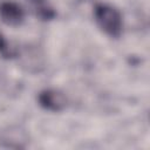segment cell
Returning a JSON list of instances; mask_svg holds the SVG:
<instances>
[{"instance_id": "6da1fadb", "label": "cell", "mask_w": 150, "mask_h": 150, "mask_svg": "<svg viewBox=\"0 0 150 150\" xmlns=\"http://www.w3.org/2000/svg\"><path fill=\"white\" fill-rule=\"evenodd\" d=\"M94 20L97 27L109 38L117 39L123 33L122 13L108 4H96L94 7Z\"/></svg>"}, {"instance_id": "7a4b0ae2", "label": "cell", "mask_w": 150, "mask_h": 150, "mask_svg": "<svg viewBox=\"0 0 150 150\" xmlns=\"http://www.w3.org/2000/svg\"><path fill=\"white\" fill-rule=\"evenodd\" d=\"M0 20L11 27H18L25 21L23 8L11 0L0 2Z\"/></svg>"}, {"instance_id": "3957f363", "label": "cell", "mask_w": 150, "mask_h": 150, "mask_svg": "<svg viewBox=\"0 0 150 150\" xmlns=\"http://www.w3.org/2000/svg\"><path fill=\"white\" fill-rule=\"evenodd\" d=\"M38 102L41 108L52 112L62 111L67 104L66 96L61 91L55 89H45L40 91L38 96Z\"/></svg>"}, {"instance_id": "277c9868", "label": "cell", "mask_w": 150, "mask_h": 150, "mask_svg": "<svg viewBox=\"0 0 150 150\" xmlns=\"http://www.w3.org/2000/svg\"><path fill=\"white\" fill-rule=\"evenodd\" d=\"M29 1L32 2L36 15L42 20H50L55 16V12L46 2V0H29Z\"/></svg>"}, {"instance_id": "5b68a950", "label": "cell", "mask_w": 150, "mask_h": 150, "mask_svg": "<svg viewBox=\"0 0 150 150\" xmlns=\"http://www.w3.org/2000/svg\"><path fill=\"white\" fill-rule=\"evenodd\" d=\"M0 54L4 56V57H9L12 55L11 50H9V47L4 38V35L0 33Z\"/></svg>"}]
</instances>
